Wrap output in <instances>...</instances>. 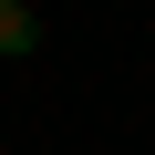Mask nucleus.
Instances as JSON below:
<instances>
[{"instance_id": "1", "label": "nucleus", "mask_w": 155, "mask_h": 155, "mask_svg": "<svg viewBox=\"0 0 155 155\" xmlns=\"http://www.w3.org/2000/svg\"><path fill=\"white\" fill-rule=\"evenodd\" d=\"M41 52V11L31 0H0V62H31Z\"/></svg>"}]
</instances>
